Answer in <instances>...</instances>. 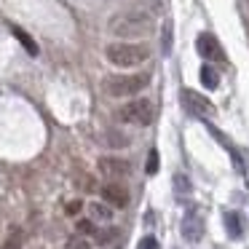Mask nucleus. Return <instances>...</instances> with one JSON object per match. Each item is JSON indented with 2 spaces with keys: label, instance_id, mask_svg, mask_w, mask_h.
I'll use <instances>...</instances> for the list:
<instances>
[{
  "label": "nucleus",
  "instance_id": "1",
  "mask_svg": "<svg viewBox=\"0 0 249 249\" xmlns=\"http://www.w3.org/2000/svg\"><path fill=\"white\" fill-rule=\"evenodd\" d=\"M163 14V3L161 0H142L134 3L126 11H118L110 17L107 30L115 38H145L153 33L156 27V17Z\"/></svg>",
  "mask_w": 249,
  "mask_h": 249
},
{
  "label": "nucleus",
  "instance_id": "2",
  "mask_svg": "<svg viewBox=\"0 0 249 249\" xmlns=\"http://www.w3.org/2000/svg\"><path fill=\"white\" fill-rule=\"evenodd\" d=\"M147 83H150V75L145 72H137V75H107L102 81V91L107 97H115V99H126V97H137L140 91H145Z\"/></svg>",
  "mask_w": 249,
  "mask_h": 249
},
{
  "label": "nucleus",
  "instance_id": "3",
  "mask_svg": "<svg viewBox=\"0 0 249 249\" xmlns=\"http://www.w3.org/2000/svg\"><path fill=\"white\" fill-rule=\"evenodd\" d=\"M105 56L115 67H137L150 59V49L145 43H124L121 40V43H110L105 49Z\"/></svg>",
  "mask_w": 249,
  "mask_h": 249
},
{
  "label": "nucleus",
  "instance_id": "4",
  "mask_svg": "<svg viewBox=\"0 0 249 249\" xmlns=\"http://www.w3.org/2000/svg\"><path fill=\"white\" fill-rule=\"evenodd\" d=\"M121 124H134V126H150L156 118V107H153L150 99H131V102L121 105L118 113Z\"/></svg>",
  "mask_w": 249,
  "mask_h": 249
},
{
  "label": "nucleus",
  "instance_id": "5",
  "mask_svg": "<svg viewBox=\"0 0 249 249\" xmlns=\"http://www.w3.org/2000/svg\"><path fill=\"white\" fill-rule=\"evenodd\" d=\"M204 236V212L198 204H188L182 214V238L190 244H198Z\"/></svg>",
  "mask_w": 249,
  "mask_h": 249
},
{
  "label": "nucleus",
  "instance_id": "6",
  "mask_svg": "<svg viewBox=\"0 0 249 249\" xmlns=\"http://www.w3.org/2000/svg\"><path fill=\"white\" fill-rule=\"evenodd\" d=\"M182 107L188 110L190 115H196V118L214 115V105H212L206 97H201L198 91H193V89H185L182 91Z\"/></svg>",
  "mask_w": 249,
  "mask_h": 249
},
{
  "label": "nucleus",
  "instance_id": "7",
  "mask_svg": "<svg viewBox=\"0 0 249 249\" xmlns=\"http://www.w3.org/2000/svg\"><path fill=\"white\" fill-rule=\"evenodd\" d=\"M196 51H198L206 62H225L222 46L217 43V38L212 33H201L198 38H196Z\"/></svg>",
  "mask_w": 249,
  "mask_h": 249
},
{
  "label": "nucleus",
  "instance_id": "8",
  "mask_svg": "<svg viewBox=\"0 0 249 249\" xmlns=\"http://www.w3.org/2000/svg\"><path fill=\"white\" fill-rule=\"evenodd\" d=\"M102 201L110 204L113 209H124V206L129 204V190H126V185H121L118 179H110L107 185H102Z\"/></svg>",
  "mask_w": 249,
  "mask_h": 249
},
{
  "label": "nucleus",
  "instance_id": "9",
  "mask_svg": "<svg viewBox=\"0 0 249 249\" xmlns=\"http://www.w3.org/2000/svg\"><path fill=\"white\" fill-rule=\"evenodd\" d=\"M99 172L110 179H121V177H129L131 174V163L124 161V158H102L99 161Z\"/></svg>",
  "mask_w": 249,
  "mask_h": 249
},
{
  "label": "nucleus",
  "instance_id": "10",
  "mask_svg": "<svg viewBox=\"0 0 249 249\" xmlns=\"http://www.w3.org/2000/svg\"><path fill=\"white\" fill-rule=\"evenodd\" d=\"M225 233L231 238L244 236V217L238 214V212H225Z\"/></svg>",
  "mask_w": 249,
  "mask_h": 249
},
{
  "label": "nucleus",
  "instance_id": "11",
  "mask_svg": "<svg viewBox=\"0 0 249 249\" xmlns=\"http://www.w3.org/2000/svg\"><path fill=\"white\" fill-rule=\"evenodd\" d=\"M89 214H91V220L110 222L113 220V206L105 204V201H91V204H89Z\"/></svg>",
  "mask_w": 249,
  "mask_h": 249
},
{
  "label": "nucleus",
  "instance_id": "12",
  "mask_svg": "<svg viewBox=\"0 0 249 249\" xmlns=\"http://www.w3.org/2000/svg\"><path fill=\"white\" fill-rule=\"evenodd\" d=\"M193 196V185H190V179L185 177V174H174V198L177 201H185Z\"/></svg>",
  "mask_w": 249,
  "mask_h": 249
},
{
  "label": "nucleus",
  "instance_id": "13",
  "mask_svg": "<svg viewBox=\"0 0 249 249\" xmlns=\"http://www.w3.org/2000/svg\"><path fill=\"white\" fill-rule=\"evenodd\" d=\"M172 43H174V24H172V19H166V22H163V30H161V51H163V56L172 54Z\"/></svg>",
  "mask_w": 249,
  "mask_h": 249
},
{
  "label": "nucleus",
  "instance_id": "14",
  "mask_svg": "<svg viewBox=\"0 0 249 249\" xmlns=\"http://www.w3.org/2000/svg\"><path fill=\"white\" fill-rule=\"evenodd\" d=\"M11 33L17 35V40L24 46V49H27V54H30V56H38V51H40V49H38V43H35V40L30 38V35L24 33L22 27H11Z\"/></svg>",
  "mask_w": 249,
  "mask_h": 249
},
{
  "label": "nucleus",
  "instance_id": "15",
  "mask_svg": "<svg viewBox=\"0 0 249 249\" xmlns=\"http://www.w3.org/2000/svg\"><path fill=\"white\" fill-rule=\"evenodd\" d=\"M201 83H204L209 91H214L217 86H220V75H217V70L212 65H204L201 67Z\"/></svg>",
  "mask_w": 249,
  "mask_h": 249
},
{
  "label": "nucleus",
  "instance_id": "16",
  "mask_svg": "<svg viewBox=\"0 0 249 249\" xmlns=\"http://www.w3.org/2000/svg\"><path fill=\"white\" fill-rule=\"evenodd\" d=\"M0 249H22V231H11V236L3 241Z\"/></svg>",
  "mask_w": 249,
  "mask_h": 249
},
{
  "label": "nucleus",
  "instance_id": "17",
  "mask_svg": "<svg viewBox=\"0 0 249 249\" xmlns=\"http://www.w3.org/2000/svg\"><path fill=\"white\" fill-rule=\"evenodd\" d=\"M107 145H113V147H126V145H129V137H126V134H118V131H110V134H107Z\"/></svg>",
  "mask_w": 249,
  "mask_h": 249
},
{
  "label": "nucleus",
  "instance_id": "18",
  "mask_svg": "<svg viewBox=\"0 0 249 249\" xmlns=\"http://www.w3.org/2000/svg\"><path fill=\"white\" fill-rule=\"evenodd\" d=\"M78 233L81 236H89V233H94V220H78Z\"/></svg>",
  "mask_w": 249,
  "mask_h": 249
},
{
  "label": "nucleus",
  "instance_id": "19",
  "mask_svg": "<svg viewBox=\"0 0 249 249\" xmlns=\"http://www.w3.org/2000/svg\"><path fill=\"white\" fill-rule=\"evenodd\" d=\"M147 174H156L158 172V153L156 150H150V156H147Z\"/></svg>",
  "mask_w": 249,
  "mask_h": 249
},
{
  "label": "nucleus",
  "instance_id": "20",
  "mask_svg": "<svg viewBox=\"0 0 249 249\" xmlns=\"http://www.w3.org/2000/svg\"><path fill=\"white\" fill-rule=\"evenodd\" d=\"M137 249H158V241H156V236H145V238H140V244H137Z\"/></svg>",
  "mask_w": 249,
  "mask_h": 249
},
{
  "label": "nucleus",
  "instance_id": "21",
  "mask_svg": "<svg viewBox=\"0 0 249 249\" xmlns=\"http://www.w3.org/2000/svg\"><path fill=\"white\" fill-rule=\"evenodd\" d=\"M115 233H118L115 228H110V231H105V233H99V231H97V241H99V244H107L110 238H115Z\"/></svg>",
  "mask_w": 249,
  "mask_h": 249
},
{
  "label": "nucleus",
  "instance_id": "22",
  "mask_svg": "<svg viewBox=\"0 0 249 249\" xmlns=\"http://www.w3.org/2000/svg\"><path fill=\"white\" fill-rule=\"evenodd\" d=\"M67 249H91V247H89V241H83V238H70V241H67Z\"/></svg>",
  "mask_w": 249,
  "mask_h": 249
},
{
  "label": "nucleus",
  "instance_id": "23",
  "mask_svg": "<svg viewBox=\"0 0 249 249\" xmlns=\"http://www.w3.org/2000/svg\"><path fill=\"white\" fill-rule=\"evenodd\" d=\"M81 201H70V204H67L65 206V212H67V214H78V212H81Z\"/></svg>",
  "mask_w": 249,
  "mask_h": 249
}]
</instances>
